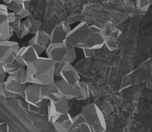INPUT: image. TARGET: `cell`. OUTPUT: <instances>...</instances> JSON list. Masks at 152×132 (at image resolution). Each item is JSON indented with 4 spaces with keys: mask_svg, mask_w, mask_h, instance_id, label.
Masks as SVG:
<instances>
[{
    "mask_svg": "<svg viewBox=\"0 0 152 132\" xmlns=\"http://www.w3.org/2000/svg\"><path fill=\"white\" fill-rule=\"evenodd\" d=\"M71 132H91L89 126L81 113L72 117V126Z\"/></svg>",
    "mask_w": 152,
    "mask_h": 132,
    "instance_id": "obj_19",
    "label": "cell"
},
{
    "mask_svg": "<svg viewBox=\"0 0 152 132\" xmlns=\"http://www.w3.org/2000/svg\"><path fill=\"white\" fill-rule=\"evenodd\" d=\"M51 124L57 132H69L72 126V117L68 113L61 116Z\"/></svg>",
    "mask_w": 152,
    "mask_h": 132,
    "instance_id": "obj_18",
    "label": "cell"
},
{
    "mask_svg": "<svg viewBox=\"0 0 152 132\" xmlns=\"http://www.w3.org/2000/svg\"><path fill=\"white\" fill-rule=\"evenodd\" d=\"M46 56L54 63H73L77 59L76 49L68 46L65 42L60 43H50L45 49Z\"/></svg>",
    "mask_w": 152,
    "mask_h": 132,
    "instance_id": "obj_4",
    "label": "cell"
},
{
    "mask_svg": "<svg viewBox=\"0 0 152 132\" xmlns=\"http://www.w3.org/2000/svg\"><path fill=\"white\" fill-rule=\"evenodd\" d=\"M64 81L71 85H76L80 81V77L72 63H65L59 73V77Z\"/></svg>",
    "mask_w": 152,
    "mask_h": 132,
    "instance_id": "obj_15",
    "label": "cell"
},
{
    "mask_svg": "<svg viewBox=\"0 0 152 132\" xmlns=\"http://www.w3.org/2000/svg\"><path fill=\"white\" fill-rule=\"evenodd\" d=\"M40 92H41V96L43 100L48 101L55 93L58 92L56 83H55V79L48 84L40 85Z\"/></svg>",
    "mask_w": 152,
    "mask_h": 132,
    "instance_id": "obj_20",
    "label": "cell"
},
{
    "mask_svg": "<svg viewBox=\"0 0 152 132\" xmlns=\"http://www.w3.org/2000/svg\"><path fill=\"white\" fill-rule=\"evenodd\" d=\"M0 96L4 98H10L13 96V95L5 89L4 82H0Z\"/></svg>",
    "mask_w": 152,
    "mask_h": 132,
    "instance_id": "obj_27",
    "label": "cell"
},
{
    "mask_svg": "<svg viewBox=\"0 0 152 132\" xmlns=\"http://www.w3.org/2000/svg\"><path fill=\"white\" fill-rule=\"evenodd\" d=\"M4 88L13 96H20L23 97L24 90L28 84H21L17 81L13 74H7L4 82Z\"/></svg>",
    "mask_w": 152,
    "mask_h": 132,
    "instance_id": "obj_16",
    "label": "cell"
},
{
    "mask_svg": "<svg viewBox=\"0 0 152 132\" xmlns=\"http://www.w3.org/2000/svg\"><path fill=\"white\" fill-rule=\"evenodd\" d=\"M7 20H8V25L10 27V28L13 31V34L16 32L19 29L20 24L22 22V19L16 16L15 13L13 12L9 11L8 12V16H7Z\"/></svg>",
    "mask_w": 152,
    "mask_h": 132,
    "instance_id": "obj_23",
    "label": "cell"
},
{
    "mask_svg": "<svg viewBox=\"0 0 152 132\" xmlns=\"http://www.w3.org/2000/svg\"><path fill=\"white\" fill-rule=\"evenodd\" d=\"M71 27L68 22H61L56 25L50 34V43H60L65 41Z\"/></svg>",
    "mask_w": 152,
    "mask_h": 132,
    "instance_id": "obj_13",
    "label": "cell"
},
{
    "mask_svg": "<svg viewBox=\"0 0 152 132\" xmlns=\"http://www.w3.org/2000/svg\"><path fill=\"white\" fill-rule=\"evenodd\" d=\"M15 78L21 84H28L26 82V68L25 67H19L13 73Z\"/></svg>",
    "mask_w": 152,
    "mask_h": 132,
    "instance_id": "obj_24",
    "label": "cell"
},
{
    "mask_svg": "<svg viewBox=\"0 0 152 132\" xmlns=\"http://www.w3.org/2000/svg\"><path fill=\"white\" fill-rule=\"evenodd\" d=\"M25 68L28 84L42 85L48 84L54 80V62L47 56H38Z\"/></svg>",
    "mask_w": 152,
    "mask_h": 132,
    "instance_id": "obj_1",
    "label": "cell"
},
{
    "mask_svg": "<svg viewBox=\"0 0 152 132\" xmlns=\"http://www.w3.org/2000/svg\"><path fill=\"white\" fill-rule=\"evenodd\" d=\"M152 0H136V6L137 8L143 13H147L151 6Z\"/></svg>",
    "mask_w": 152,
    "mask_h": 132,
    "instance_id": "obj_25",
    "label": "cell"
},
{
    "mask_svg": "<svg viewBox=\"0 0 152 132\" xmlns=\"http://www.w3.org/2000/svg\"><path fill=\"white\" fill-rule=\"evenodd\" d=\"M39 56L36 50L31 45L19 47L16 55L15 60L22 67H26L28 64L35 60Z\"/></svg>",
    "mask_w": 152,
    "mask_h": 132,
    "instance_id": "obj_12",
    "label": "cell"
},
{
    "mask_svg": "<svg viewBox=\"0 0 152 132\" xmlns=\"http://www.w3.org/2000/svg\"><path fill=\"white\" fill-rule=\"evenodd\" d=\"M22 22L28 30L29 34H31V35H34L35 33L39 31L42 25L41 21L39 19H34V18H27Z\"/></svg>",
    "mask_w": 152,
    "mask_h": 132,
    "instance_id": "obj_21",
    "label": "cell"
},
{
    "mask_svg": "<svg viewBox=\"0 0 152 132\" xmlns=\"http://www.w3.org/2000/svg\"><path fill=\"white\" fill-rule=\"evenodd\" d=\"M16 36H17V38L19 39H23L24 37L27 36L29 34V32H28V30L27 29L26 27L25 26L22 22H21L20 26H19L18 31L15 33Z\"/></svg>",
    "mask_w": 152,
    "mask_h": 132,
    "instance_id": "obj_26",
    "label": "cell"
},
{
    "mask_svg": "<svg viewBox=\"0 0 152 132\" xmlns=\"http://www.w3.org/2000/svg\"><path fill=\"white\" fill-rule=\"evenodd\" d=\"M90 35V25L83 21L71 28L64 42L68 46L75 49H83L88 47Z\"/></svg>",
    "mask_w": 152,
    "mask_h": 132,
    "instance_id": "obj_5",
    "label": "cell"
},
{
    "mask_svg": "<svg viewBox=\"0 0 152 132\" xmlns=\"http://www.w3.org/2000/svg\"><path fill=\"white\" fill-rule=\"evenodd\" d=\"M23 97L27 103L36 108H40L44 101L41 96L40 85L37 84H28L24 90Z\"/></svg>",
    "mask_w": 152,
    "mask_h": 132,
    "instance_id": "obj_9",
    "label": "cell"
},
{
    "mask_svg": "<svg viewBox=\"0 0 152 132\" xmlns=\"http://www.w3.org/2000/svg\"><path fill=\"white\" fill-rule=\"evenodd\" d=\"M91 35L88 47L94 50H99L104 47V39L101 28L96 25H90Z\"/></svg>",
    "mask_w": 152,
    "mask_h": 132,
    "instance_id": "obj_17",
    "label": "cell"
},
{
    "mask_svg": "<svg viewBox=\"0 0 152 132\" xmlns=\"http://www.w3.org/2000/svg\"><path fill=\"white\" fill-rule=\"evenodd\" d=\"M50 44V34L45 31H37L33 35L28 42V45H31L39 56L44 53L48 45Z\"/></svg>",
    "mask_w": 152,
    "mask_h": 132,
    "instance_id": "obj_8",
    "label": "cell"
},
{
    "mask_svg": "<svg viewBox=\"0 0 152 132\" xmlns=\"http://www.w3.org/2000/svg\"><path fill=\"white\" fill-rule=\"evenodd\" d=\"M100 28L103 36L104 46L110 51L117 50L118 48V39L122 34L120 28L111 22H107Z\"/></svg>",
    "mask_w": 152,
    "mask_h": 132,
    "instance_id": "obj_6",
    "label": "cell"
},
{
    "mask_svg": "<svg viewBox=\"0 0 152 132\" xmlns=\"http://www.w3.org/2000/svg\"><path fill=\"white\" fill-rule=\"evenodd\" d=\"M55 83L58 92L68 100L76 99L80 93L79 82L76 85H71L61 79L59 80H55Z\"/></svg>",
    "mask_w": 152,
    "mask_h": 132,
    "instance_id": "obj_11",
    "label": "cell"
},
{
    "mask_svg": "<svg viewBox=\"0 0 152 132\" xmlns=\"http://www.w3.org/2000/svg\"><path fill=\"white\" fill-rule=\"evenodd\" d=\"M48 102V119L50 124L61 116L69 113L68 99L64 97L63 96L59 99H55V100H50Z\"/></svg>",
    "mask_w": 152,
    "mask_h": 132,
    "instance_id": "obj_7",
    "label": "cell"
},
{
    "mask_svg": "<svg viewBox=\"0 0 152 132\" xmlns=\"http://www.w3.org/2000/svg\"><path fill=\"white\" fill-rule=\"evenodd\" d=\"M65 63L63 62H56L54 63V75L55 77H59V73H60L61 69Z\"/></svg>",
    "mask_w": 152,
    "mask_h": 132,
    "instance_id": "obj_30",
    "label": "cell"
},
{
    "mask_svg": "<svg viewBox=\"0 0 152 132\" xmlns=\"http://www.w3.org/2000/svg\"><path fill=\"white\" fill-rule=\"evenodd\" d=\"M7 74L6 73L3 72V71H0V82H4L5 80L6 77H7Z\"/></svg>",
    "mask_w": 152,
    "mask_h": 132,
    "instance_id": "obj_32",
    "label": "cell"
},
{
    "mask_svg": "<svg viewBox=\"0 0 152 132\" xmlns=\"http://www.w3.org/2000/svg\"><path fill=\"white\" fill-rule=\"evenodd\" d=\"M82 50H83V54H84L85 57L88 58V59L93 58L95 56V54H96V50L92 48L86 47V48H83Z\"/></svg>",
    "mask_w": 152,
    "mask_h": 132,
    "instance_id": "obj_28",
    "label": "cell"
},
{
    "mask_svg": "<svg viewBox=\"0 0 152 132\" xmlns=\"http://www.w3.org/2000/svg\"><path fill=\"white\" fill-rule=\"evenodd\" d=\"M11 1H19V0H2L3 3L4 4H6V3H8ZM19 1H32V0H19Z\"/></svg>",
    "mask_w": 152,
    "mask_h": 132,
    "instance_id": "obj_33",
    "label": "cell"
},
{
    "mask_svg": "<svg viewBox=\"0 0 152 132\" xmlns=\"http://www.w3.org/2000/svg\"><path fill=\"white\" fill-rule=\"evenodd\" d=\"M79 87H80V93L78 96L75 99L78 101L86 100L88 99L90 96V88L89 85L86 82L80 81L79 82Z\"/></svg>",
    "mask_w": 152,
    "mask_h": 132,
    "instance_id": "obj_22",
    "label": "cell"
},
{
    "mask_svg": "<svg viewBox=\"0 0 152 132\" xmlns=\"http://www.w3.org/2000/svg\"><path fill=\"white\" fill-rule=\"evenodd\" d=\"M4 4L9 11L13 12L21 19L26 18L30 13L31 1H11Z\"/></svg>",
    "mask_w": 152,
    "mask_h": 132,
    "instance_id": "obj_14",
    "label": "cell"
},
{
    "mask_svg": "<svg viewBox=\"0 0 152 132\" xmlns=\"http://www.w3.org/2000/svg\"><path fill=\"white\" fill-rule=\"evenodd\" d=\"M107 2L112 4H121V5H126V4H130L131 0H106Z\"/></svg>",
    "mask_w": 152,
    "mask_h": 132,
    "instance_id": "obj_29",
    "label": "cell"
},
{
    "mask_svg": "<svg viewBox=\"0 0 152 132\" xmlns=\"http://www.w3.org/2000/svg\"><path fill=\"white\" fill-rule=\"evenodd\" d=\"M0 131H9V125L7 123H0Z\"/></svg>",
    "mask_w": 152,
    "mask_h": 132,
    "instance_id": "obj_31",
    "label": "cell"
},
{
    "mask_svg": "<svg viewBox=\"0 0 152 132\" xmlns=\"http://www.w3.org/2000/svg\"><path fill=\"white\" fill-rule=\"evenodd\" d=\"M82 115L89 126L91 132H105L107 124L105 116L96 104L89 103L82 108Z\"/></svg>",
    "mask_w": 152,
    "mask_h": 132,
    "instance_id": "obj_3",
    "label": "cell"
},
{
    "mask_svg": "<svg viewBox=\"0 0 152 132\" xmlns=\"http://www.w3.org/2000/svg\"><path fill=\"white\" fill-rule=\"evenodd\" d=\"M19 47V44L16 41L9 39L0 42V71L11 74L18 68L22 67L15 60Z\"/></svg>",
    "mask_w": 152,
    "mask_h": 132,
    "instance_id": "obj_2",
    "label": "cell"
},
{
    "mask_svg": "<svg viewBox=\"0 0 152 132\" xmlns=\"http://www.w3.org/2000/svg\"><path fill=\"white\" fill-rule=\"evenodd\" d=\"M8 9L4 3L0 4V42L11 39L13 32L8 25Z\"/></svg>",
    "mask_w": 152,
    "mask_h": 132,
    "instance_id": "obj_10",
    "label": "cell"
}]
</instances>
